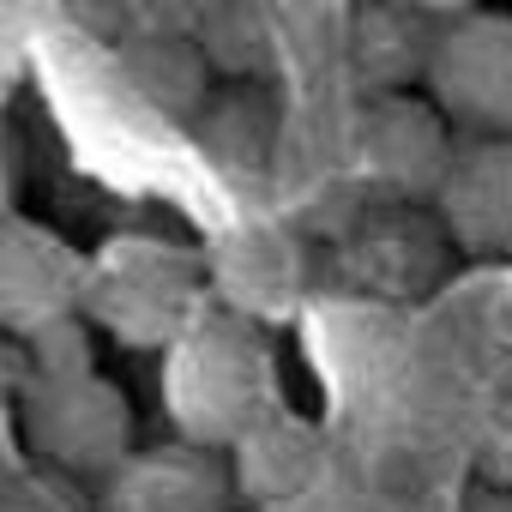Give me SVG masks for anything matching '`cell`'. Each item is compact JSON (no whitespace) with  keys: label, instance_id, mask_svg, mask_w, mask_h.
<instances>
[{"label":"cell","instance_id":"obj_1","mask_svg":"<svg viewBox=\"0 0 512 512\" xmlns=\"http://www.w3.org/2000/svg\"><path fill=\"white\" fill-rule=\"evenodd\" d=\"M272 386H278V362L266 332L211 308L199 314L169 350H163V410L175 422V440L229 452L260 416H272Z\"/></svg>","mask_w":512,"mask_h":512},{"label":"cell","instance_id":"obj_7","mask_svg":"<svg viewBox=\"0 0 512 512\" xmlns=\"http://www.w3.org/2000/svg\"><path fill=\"white\" fill-rule=\"evenodd\" d=\"M229 500H235L229 452L163 440L139 446L115 476H103L97 512H229Z\"/></svg>","mask_w":512,"mask_h":512},{"label":"cell","instance_id":"obj_3","mask_svg":"<svg viewBox=\"0 0 512 512\" xmlns=\"http://www.w3.org/2000/svg\"><path fill=\"white\" fill-rule=\"evenodd\" d=\"M67 332L43 338V368L25 386V434L31 446L79 476H115L133 458V404L121 386L85 368V350L67 344Z\"/></svg>","mask_w":512,"mask_h":512},{"label":"cell","instance_id":"obj_10","mask_svg":"<svg viewBox=\"0 0 512 512\" xmlns=\"http://www.w3.org/2000/svg\"><path fill=\"white\" fill-rule=\"evenodd\" d=\"M446 19L410 13V7H368L350 25V67L362 79L368 97H404L428 85L434 67V43H440Z\"/></svg>","mask_w":512,"mask_h":512},{"label":"cell","instance_id":"obj_5","mask_svg":"<svg viewBox=\"0 0 512 512\" xmlns=\"http://www.w3.org/2000/svg\"><path fill=\"white\" fill-rule=\"evenodd\" d=\"M458 127L422 97H368L356 115V169L362 181H374L380 193L416 205V199H440L452 163H458Z\"/></svg>","mask_w":512,"mask_h":512},{"label":"cell","instance_id":"obj_14","mask_svg":"<svg viewBox=\"0 0 512 512\" xmlns=\"http://www.w3.org/2000/svg\"><path fill=\"white\" fill-rule=\"evenodd\" d=\"M476 488H506L512 494V398L488 410L476 434Z\"/></svg>","mask_w":512,"mask_h":512},{"label":"cell","instance_id":"obj_13","mask_svg":"<svg viewBox=\"0 0 512 512\" xmlns=\"http://www.w3.org/2000/svg\"><path fill=\"white\" fill-rule=\"evenodd\" d=\"M121 67H127L133 91L157 115H175L187 127H193V115L211 97V61H205V49L193 37H163V31L157 37H133L127 55H121Z\"/></svg>","mask_w":512,"mask_h":512},{"label":"cell","instance_id":"obj_6","mask_svg":"<svg viewBox=\"0 0 512 512\" xmlns=\"http://www.w3.org/2000/svg\"><path fill=\"white\" fill-rule=\"evenodd\" d=\"M85 278L91 260L31 223V217H0V332L19 338H55L85 314Z\"/></svg>","mask_w":512,"mask_h":512},{"label":"cell","instance_id":"obj_11","mask_svg":"<svg viewBox=\"0 0 512 512\" xmlns=\"http://www.w3.org/2000/svg\"><path fill=\"white\" fill-rule=\"evenodd\" d=\"M229 470H235V494L253 500H290L314 482L320 470V434L284 410L260 416L235 446H229Z\"/></svg>","mask_w":512,"mask_h":512},{"label":"cell","instance_id":"obj_4","mask_svg":"<svg viewBox=\"0 0 512 512\" xmlns=\"http://www.w3.org/2000/svg\"><path fill=\"white\" fill-rule=\"evenodd\" d=\"M422 97L458 127V139H512V13L446 19Z\"/></svg>","mask_w":512,"mask_h":512},{"label":"cell","instance_id":"obj_17","mask_svg":"<svg viewBox=\"0 0 512 512\" xmlns=\"http://www.w3.org/2000/svg\"><path fill=\"white\" fill-rule=\"evenodd\" d=\"M0 217H13V157H7V139H0Z\"/></svg>","mask_w":512,"mask_h":512},{"label":"cell","instance_id":"obj_12","mask_svg":"<svg viewBox=\"0 0 512 512\" xmlns=\"http://www.w3.org/2000/svg\"><path fill=\"white\" fill-rule=\"evenodd\" d=\"M278 241L284 235H272V229H235L205 253V278H211L217 308H229L253 326H260V314L284 308L290 278H284V247Z\"/></svg>","mask_w":512,"mask_h":512},{"label":"cell","instance_id":"obj_9","mask_svg":"<svg viewBox=\"0 0 512 512\" xmlns=\"http://www.w3.org/2000/svg\"><path fill=\"white\" fill-rule=\"evenodd\" d=\"M193 145L205 151L211 169L223 175H266L278 163V145H284V103L253 85V79H235V85H217L205 97V109L193 115Z\"/></svg>","mask_w":512,"mask_h":512},{"label":"cell","instance_id":"obj_16","mask_svg":"<svg viewBox=\"0 0 512 512\" xmlns=\"http://www.w3.org/2000/svg\"><path fill=\"white\" fill-rule=\"evenodd\" d=\"M464 512H512V494L506 488H470L464 494Z\"/></svg>","mask_w":512,"mask_h":512},{"label":"cell","instance_id":"obj_15","mask_svg":"<svg viewBox=\"0 0 512 512\" xmlns=\"http://www.w3.org/2000/svg\"><path fill=\"white\" fill-rule=\"evenodd\" d=\"M31 43H37V19L25 7H0V97L31 73Z\"/></svg>","mask_w":512,"mask_h":512},{"label":"cell","instance_id":"obj_2","mask_svg":"<svg viewBox=\"0 0 512 512\" xmlns=\"http://www.w3.org/2000/svg\"><path fill=\"white\" fill-rule=\"evenodd\" d=\"M211 308L217 302H211V278H205V253H187L157 235H109L91 253L85 314L127 350L163 356Z\"/></svg>","mask_w":512,"mask_h":512},{"label":"cell","instance_id":"obj_8","mask_svg":"<svg viewBox=\"0 0 512 512\" xmlns=\"http://www.w3.org/2000/svg\"><path fill=\"white\" fill-rule=\"evenodd\" d=\"M434 211L464 253L512 260V139H464Z\"/></svg>","mask_w":512,"mask_h":512}]
</instances>
